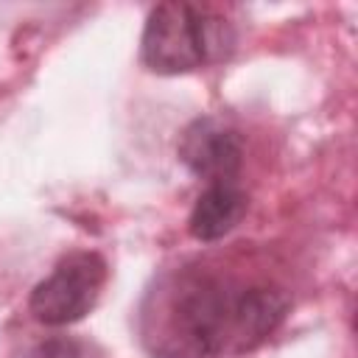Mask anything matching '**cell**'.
<instances>
[{"mask_svg": "<svg viewBox=\"0 0 358 358\" xmlns=\"http://www.w3.org/2000/svg\"><path fill=\"white\" fill-rule=\"evenodd\" d=\"M288 316V296L271 285H241L182 271L157 291V322L145 336L159 358H224L260 347Z\"/></svg>", "mask_w": 358, "mask_h": 358, "instance_id": "1", "label": "cell"}, {"mask_svg": "<svg viewBox=\"0 0 358 358\" xmlns=\"http://www.w3.org/2000/svg\"><path fill=\"white\" fill-rule=\"evenodd\" d=\"M232 48V28L221 14L196 3H159L151 8L140 53L154 73H190Z\"/></svg>", "mask_w": 358, "mask_h": 358, "instance_id": "2", "label": "cell"}, {"mask_svg": "<svg viewBox=\"0 0 358 358\" xmlns=\"http://www.w3.org/2000/svg\"><path fill=\"white\" fill-rule=\"evenodd\" d=\"M103 282L106 260L98 252H70L56 263V268L42 282H36L28 308L36 322L48 327H64L84 319L95 308Z\"/></svg>", "mask_w": 358, "mask_h": 358, "instance_id": "3", "label": "cell"}, {"mask_svg": "<svg viewBox=\"0 0 358 358\" xmlns=\"http://www.w3.org/2000/svg\"><path fill=\"white\" fill-rule=\"evenodd\" d=\"M176 154L187 165V171L207 179V185L235 182L243 165V140L221 120L199 117L182 131Z\"/></svg>", "mask_w": 358, "mask_h": 358, "instance_id": "4", "label": "cell"}, {"mask_svg": "<svg viewBox=\"0 0 358 358\" xmlns=\"http://www.w3.org/2000/svg\"><path fill=\"white\" fill-rule=\"evenodd\" d=\"M246 207L249 196L238 182H213L196 199L187 218V232L204 243L218 241L238 227V221L246 215Z\"/></svg>", "mask_w": 358, "mask_h": 358, "instance_id": "5", "label": "cell"}, {"mask_svg": "<svg viewBox=\"0 0 358 358\" xmlns=\"http://www.w3.org/2000/svg\"><path fill=\"white\" fill-rule=\"evenodd\" d=\"M31 358H81V352L73 338H48L34 350Z\"/></svg>", "mask_w": 358, "mask_h": 358, "instance_id": "6", "label": "cell"}]
</instances>
